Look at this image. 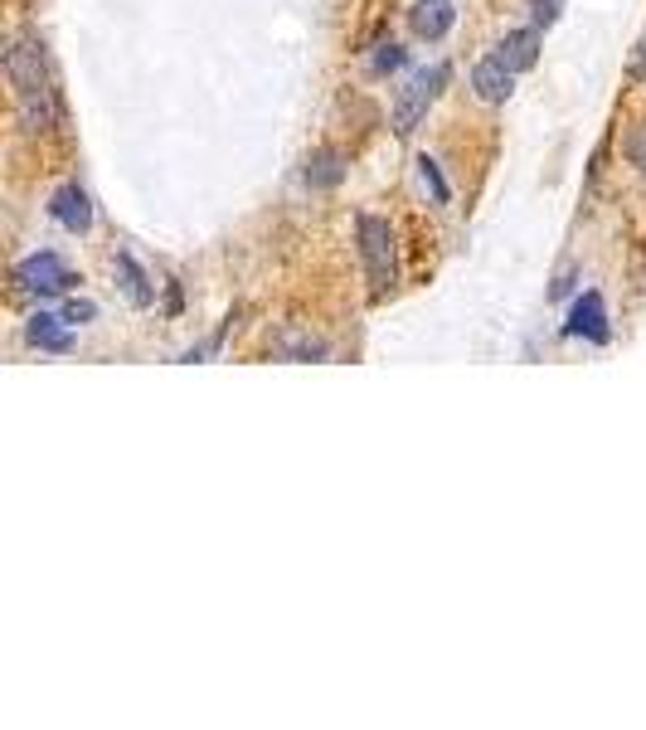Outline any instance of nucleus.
Returning a JSON list of instances; mask_svg holds the SVG:
<instances>
[{"label":"nucleus","mask_w":646,"mask_h":730,"mask_svg":"<svg viewBox=\"0 0 646 730\" xmlns=\"http://www.w3.org/2000/svg\"><path fill=\"white\" fill-rule=\"evenodd\" d=\"M569 336H588V341H608V312H603V297L598 292H583V297L574 302L569 312V327H564Z\"/></svg>","instance_id":"nucleus-9"},{"label":"nucleus","mask_w":646,"mask_h":730,"mask_svg":"<svg viewBox=\"0 0 646 730\" xmlns=\"http://www.w3.org/2000/svg\"><path fill=\"white\" fill-rule=\"evenodd\" d=\"M49 215L59 220L68 234H88V229H93V200H88V190H83V186L68 181V186L54 190Z\"/></svg>","instance_id":"nucleus-5"},{"label":"nucleus","mask_w":646,"mask_h":730,"mask_svg":"<svg viewBox=\"0 0 646 730\" xmlns=\"http://www.w3.org/2000/svg\"><path fill=\"white\" fill-rule=\"evenodd\" d=\"M418 176H423V186L433 190V200H438V205H447V200H452V186L442 181V171H438V161H433V156H418Z\"/></svg>","instance_id":"nucleus-14"},{"label":"nucleus","mask_w":646,"mask_h":730,"mask_svg":"<svg viewBox=\"0 0 646 730\" xmlns=\"http://www.w3.org/2000/svg\"><path fill=\"white\" fill-rule=\"evenodd\" d=\"M530 20H535L540 30H549L554 20H559V0H530Z\"/></svg>","instance_id":"nucleus-16"},{"label":"nucleus","mask_w":646,"mask_h":730,"mask_svg":"<svg viewBox=\"0 0 646 730\" xmlns=\"http://www.w3.org/2000/svg\"><path fill=\"white\" fill-rule=\"evenodd\" d=\"M5 74L10 88H15V112H20V132L25 137H39L59 122V93H54L49 78V59H44V44L34 35H20L5 49Z\"/></svg>","instance_id":"nucleus-1"},{"label":"nucleus","mask_w":646,"mask_h":730,"mask_svg":"<svg viewBox=\"0 0 646 730\" xmlns=\"http://www.w3.org/2000/svg\"><path fill=\"white\" fill-rule=\"evenodd\" d=\"M360 234V258H365V273H370V292L384 297L399 283V244H394V224L379 220V215H360L355 224Z\"/></svg>","instance_id":"nucleus-2"},{"label":"nucleus","mask_w":646,"mask_h":730,"mask_svg":"<svg viewBox=\"0 0 646 730\" xmlns=\"http://www.w3.org/2000/svg\"><path fill=\"white\" fill-rule=\"evenodd\" d=\"M627 151H632V161H637V166H642V176H646V127L637 132V137H632Z\"/></svg>","instance_id":"nucleus-19"},{"label":"nucleus","mask_w":646,"mask_h":730,"mask_svg":"<svg viewBox=\"0 0 646 730\" xmlns=\"http://www.w3.org/2000/svg\"><path fill=\"white\" fill-rule=\"evenodd\" d=\"M496 59H501L510 74L535 69V59H540V25H530V30H510V35H506L501 44H496Z\"/></svg>","instance_id":"nucleus-8"},{"label":"nucleus","mask_w":646,"mask_h":730,"mask_svg":"<svg viewBox=\"0 0 646 730\" xmlns=\"http://www.w3.org/2000/svg\"><path fill=\"white\" fill-rule=\"evenodd\" d=\"M472 88H476L481 103H510V93H515V74L491 54V59H481L472 69Z\"/></svg>","instance_id":"nucleus-7"},{"label":"nucleus","mask_w":646,"mask_h":730,"mask_svg":"<svg viewBox=\"0 0 646 730\" xmlns=\"http://www.w3.org/2000/svg\"><path fill=\"white\" fill-rule=\"evenodd\" d=\"M370 69L374 74H394V69H404V49H399V44H379V54H374V59H370Z\"/></svg>","instance_id":"nucleus-15"},{"label":"nucleus","mask_w":646,"mask_h":730,"mask_svg":"<svg viewBox=\"0 0 646 730\" xmlns=\"http://www.w3.org/2000/svg\"><path fill=\"white\" fill-rule=\"evenodd\" d=\"M272 351L282 356V361H326V341H316L311 332H277V341H272Z\"/></svg>","instance_id":"nucleus-11"},{"label":"nucleus","mask_w":646,"mask_h":730,"mask_svg":"<svg viewBox=\"0 0 646 730\" xmlns=\"http://www.w3.org/2000/svg\"><path fill=\"white\" fill-rule=\"evenodd\" d=\"M15 288L20 292H34V297H59V292L73 288V273L59 254H34L15 268Z\"/></svg>","instance_id":"nucleus-4"},{"label":"nucleus","mask_w":646,"mask_h":730,"mask_svg":"<svg viewBox=\"0 0 646 730\" xmlns=\"http://www.w3.org/2000/svg\"><path fill=\"white\" fill-rule=\"evenodd\" d=\"M302 181L311 190H336L340 181H345V151H336V146L311 151V156H306V166H302Z\"/></svg>","instance_id":"nucleus-10"},{"label":"nucleus","mask_w":646,"mask_h":730,"mask_svg":"<svg viewBox=\"0 0 646 730\" xmlns=\"http://www.w3.org/2000/svg\"><path fill=\"white\" fill-rule=\"evenodd\" d=\"M632 78H637V83H646V35H642V44H637V54H632Z\"/></svg>","instance_id":"nucleus-20"},{"label":"nucleus","mask_w":646,"mask_h":730,"mask_svg":"<svg viewBox=\"0 0 646 730\" xmlns=\"http://www.w3.org/2000/svg\"><path fill=\"white\" fill-rule=\"evenodd\" d=\"M452 25H457V5L452 0H413L408 5V30L418 40H442Z\"/></svg>","instance_id":"nucleus-6"},{"label":"nucleus","mask_w":646,"mask_h":730,"mask_svg":"<svg viewBox=\"0 0 646 730\" xmlns=\"http://www.w3.org/2000/svg\"><path fill=\"white\" fill-rule=\"evenodd\" d=\"M64 317H49V312H34L30 317V327H25V341L30 346H39V351H68V346H73V336H68L64 327H59Z\"/></svg>","instance_id":"nucleus-12"},{"label":"nucleus","mask_w":646,"mask_h":730,"mask_svg":"<svg viewBox=\"0 0 646 730\" xmlns=\"http://www.w3.org/2000/svg\"><path fill=\"white\" fill-rule=\"evenodd\" d=\"M93 317H98L93 302H68V307H64V322H68V327H83V322H93Z\"/></svg>","instance_id":"nucleus-17"},{"label":"nucleus","mask_w":646,"mask_h":730,"mask_svg":"<svg viewBox=\"0 0 646 730\" xmlns=\"http://www.w3.org/2000/svg\"><path fill=\"white\" fill-rule=\"evenodd\" d=\"M569 288H574V263L564 268L559 278H554V288H549V297H569Z\"/></svg>","instance_id":"nucleus-18"},{"label":"nucleus","mask_w":646,"mask_h":730,"mask_svg":"<svg viewBox=\"0 0 646 730\" xmlns=\"http://www.w3.org/2000/svg\"><path fill=\"white\" fill-rule=\"evenodd\" d=\"M442 83H447V64H433V69H418L399 88V103H394V132H399V137H413V127L428 117V108H433V98L442 93Z\"/></svg>","instance_id":"nucleus-3"},{"label":"nucleus","mask_w":646,"mask_h":730,"mask_svg":"<svg viewBox=\"0 0 646 730\" xmlns=\"http://www.w3.org/2000/svg\"><path fill=\"white\" fill-rule=\"evenodd\" d=\"M117 273H122V292H127V302L132 307H151V283H146V273L136 268V258L132 254H117Z\"/></svg>","instance_id":"nucleus-13"}]
</instances>
